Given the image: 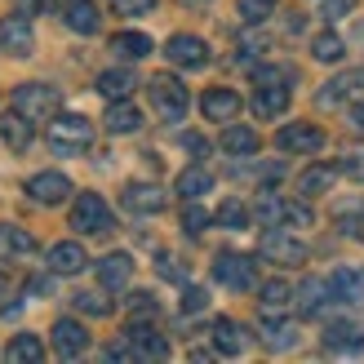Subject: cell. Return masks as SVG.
<instances>
[{"label": "cell", "instance_id": "5", "mask_svg": "<svg viewBox=\"0 0 364 364\" xmlns=\"http://www.w3.org/2000/svg\"><path fill=\"white\" fill-rule=\"evenodd\" d=\"M71 227L80 235H102L112 231V209H107V200L98 191H85L76 196V205H71Z\"/></svg>", "mask_w": 364, "mask_h": 364}, {"label": "cell", "instance_id": "11", "mask_svg": "<svg viewBox=\"0 0 364 364\" xmlns=\"http://www.w3.org/2000/svg\"><path fill=\"white\" fill-rule=\"evenodd\" d=\"M49 342H53V351H58L63 360H76V355L89 351V333H85L80 320H58L53 333H49Z\"/></svg>", "mask_w": 364, "mask_h": 364}, {"label": "cell", "instance_id": "38", "mask_svg": "<svg viewBox=\"0 0 364 364\" xmlns=\"http://www.w3.org/2000/svg\"><path fill=\"white\" fill-rule=\"evenodd\" d=\"M311 53L320 63H338L342 58V36H333V31H320L316 41H311Z\"/></svg>", "mask_w": 364, "mask_h": 364}, {"label": "cell", "instance_id": "35", "mask_svg": "<svg viewBox=\"0 0 364 364\" xmlns=\"http://www.w3.org/2000/svg\"><path fill=\"white\" fill-rule=\"evenodd\" d=\"M280 227H294V231L311 227V209H306V196H302V200H280Z\"/></svg>", "mask_w": 364, "mask_h": 364}, {"label": "cell", "instance_id": "10", "mask_svg": "<svg viewBox=\"0 0 364 364\" xmlns=\"http://www.w3.org/2000/svg\"><path fill=\"white\" fill-rule=\"evenodd\" d=\"M0 49L14 53V58H27V53L36 49V36H31V23L23 14L14 18H0Z\"/></svg>", "mask_w": 364, "mask_h": 364}, {"label": "cell", "instance_id": "7", "mask_svg": "<svg viewBox=\"0 0 364 364\" xmlns=\"http://www.w3.org/2000/svg\"><path fill=\"white\" fill-rule=\"evenodd\" d=\"M364 102V67H351L320 89V107H360Z\"/></svg>", "mask_w": 364, "mask_h": 364}, {"label": "cell", "instance_id": "43", "mask_svg": "<svg viewBox=\"0 0 364 364\" xmlns=\"http://www.w3.org/2000/svg\"><path fill=\"white\" fill-rule=\"evenodd\" d=\"M112 9L124 18H142V14H156V0H112Z\"/></svg>", "mask_w": 364, "mask_h": 364}, {"label": "cell", "instance_id": "17", "mask_svg": "<svg viewBox=\"0 0 364 364\" xmlns=\"http://www.w3.org/2000/svg\"><path fill=\"white\" fill-rule=\"evenodd\" d=\"M200 112H205L209 120H235L240 116V94H235V89H209L205 98H200Z\"/></svg>", "mask_w": 364, "mask_h": 364}, {"label": "cell", "instance_id": "12", "mask_svg": "<svg viewBox=\"0 0 364 364\" xmlns=\"http://www.w3.org/2000/svg\"><path fill=\"white\" fill-rule=\"evenodd\" d=\"M120 200H124L129 213H160L169 196H165V187H156V182H129V187L120 191Z\"/></svg>", "mask_w": 364, "mask_h": 364}, {"label": "cell", "instance_id": "27", "mask_svg": "<svg viewBox=\"0 0 364 364\" xmlns=\"http://www.w3.org/2000/svg\"><path fill=\"white\" fill-rule=\"evenodd\" d=\"M134 85H138V76H134V71L112 67V71H102V76H98V94L116 102V98H129V94H134Z\"/></svg>", "mask_w": 364, "mask_h": 364}, {"label": "cell", "instance_id": "1", "mask_svg": "<svg viewBox=\"0 0 364 364\" xmlns=\"http://www.w3.org/2000/svg\"><path fill=\"white\" fill-rule=\"evenodd\" d=\"M89 142H94V124H89L85 116H53L49 120V147L58 156H85Z\"/></svg>", "mask_w": 364, "mask_h": 364}, {"label": "cell", "instance_id": "33", "mask_svg": "<svg viewBox=\"0 0 364 364\" xmlns=\"http://www.w3.org/2000/svg\"><path fill=\"white\" fill-rule=\"evenodd\" d=\"M329 294H338V302H360L364 298V280L355 276V271L342 267V271H333V276H329Z\"/></svg>", "mask_w": 364, "mask_h": 364}, {"label": "cell", "instance_id": "47", "mask_svg": "<svg viewBox=\"0 0 364 364\" xmlns=\"http://www.w3.org/2000/svg\"><path fill=\"white\" fill-rule=\"evenodd\" d=\"M58 0H18V14L23 18H41V14H53Z\"/></svg>", "mask_w": 364, "mask_h": 364}, {"label": "cell", "instance_id": "50", "mask_svg": "<svg viewBox=\"0 0 364 364\" xmlns=\"http://www.w3.org/2000/svg\"><path fill=\"white\" fill-rule=\"evenodd\" d=\"M182 142H187V151H191L196 160H200V156H205V151H209V142H205V138H200V134H187V138H182Z\"/></svg>", "mask_w": 364, "mask_h": 364}, {"label": "cell", "instance_id": "25", "mask_svg": "<svg viewBox=\"0 0 364 364\" xmlns=\"http://www.w3.org/2000/svg\"><path fill=\"white\" fill-rule=\"evenodd\" d=\"M262 347H267V351H289V347H298V324H294V320H262Z\"/></svg>", "mask_w": 364, "mask_h": 364}, {"label": "cell", "instance_id": "41", "mask_svg": "<svg viewBox=\"0 0 364 364\" xmlns=\"http://www.w3.org/2000/svg\"><path fill=\"white\" fill-rule=\"evenodd\" d=\"M205 227H209V213L200 209L196 200H187V209H182V231H187V235H200Z\"/></svg>", "mask_w": 364, "mask_h": 364}, {"label": "cell", "instance_id": "20", "mask_svg": "<svg viewBox=\"0 0 364 364\" xmlns=\"http://www.w3.org/2000/svg\"><path fill=\"white\" fill-rule=\"evenodd\" d=\"M63 18H67V27H71V31H80V36H94L98 23H102L94 0H67V5H63Z\"/></svg>", "mask_w": 364, "mask_h": 364}, {"label": "cell", "instance_id": "8", "mask_svg": "<svg viewBox=\"0 0 364 364\" xmlns=\"http://www.w3.org/2000/svg\"><path fill=\"white\" fill-rule=\"evenodd\" d=\"M27 196L36 200V205H45V209H53V205H63V200H71V178L67 173H58V169H45V173H36V178H27Z\"/></svg>", "mask_w": 364, "mask_h": 364}, {"label": "cell", "instance_id": "32", "mask_svg": "<svg viewBox=\"0 0 364 364\" xmlns=\"http://www.w3.org/2000/svg\"><path fill=\"white\" fill-rule=\"evenodd\" d=\"M209 187H213V173H209V169H200V165L178 173V196H182V200H200Z\"/></svg>", "mask_w": 364, "mask_h": 364}, {"label": "cell", "instance_id": "37", "mask_svg": "<svg viewBox=\"0 0 364 364\" xmlns=\"http://www.w3.org/2000/svg\"><path fill=\"white\" fill-rule=\"evenodd\" d=\"M218 223H223L227 231H245V227H249V209L240 205V200H223V209H218Z\"/></svg>", "mask_w": 364, "mask_h": 364}, {"label": "cell", "instance_id": "3", "mask_svg": "<svg viewBox=\"0 0 364 364\" xmlns=\"http://www.w3.org/2000/svg\"><path fill=\"white\" fill-rule=\"evenodd\" d=\"M213 280L235 289V294H249V289H258V262H253L249 253H218L213 258Z\"/></svg>", "mask_w": 364, "mask_h": 364}, {"label": "cell", "instance_id": "42", "mask_svg": "<svg viewBox=\"0 0 364 364\" xmlns=\"http://www.w3.org/2000/svg\"><path fill=\"white\" fill-rule=\"evenodd\" d=\"M200 311H209V294L205 289H182V316H200Z\"/></svg>", "mask_w": 364, "mask_h": 364}, {"label": "cell", "instance_id": "46", "mask_svg": "<svg viewBox=\"0 0 364 364\" xmlns=\"http://www.w3.org/2000/svg\"><path fill=\"white\" fill-rule=\"evenodd\" d=\"M129 311H134V316H156V294H147V289H138V294L129 298Z\"/></svg>", "mask_w": 364, "mask_h": 364}, {"label": "cell", "instance_id": "16", "mask_svg": "<svg viewBox=\"0 0 364 364\" xmlns=\"http://www.w3.org/2000/svg\"><path fill=\"white\" fill-rule=\"evenodd\" d=\"M102 129L107 134H138L142 129V112L129 98H116L112 107H107V116H102Z\"/></svg>", "mask_w": 364, "mask_h": 364}, {"label": "cell", "instance_id": "45", "mask_svg": "<svg viewBox=\"0 0 364 364\" xmlns=\"http://www.w3.org/2000/svg\"><path fill=\"white\" fill-rule=\"evenodd\" d=\"M258 218H262L267 227H280V200L276 196H262L258 200Z\"/></svg>", "mask_w": 364, "mask_h": 364}, {"label": "cell", "instance_id": "21", "mask_svg": "<svg viewBox=\"0 0 364 364\" xmlns=\"http://www.w3.org/2000/svg\"><path fill=\"white\" fill-rule=\"evenodd\" d=\"M324 347H329V351H347V355H355V351L364 347V333L355 329L351 320H333L329 329H324Z\"/></svg>", "mask_w": 364, "mask_h": 364}, {"label": "cell", "instance_id": "52", "mask_svg": "<svg viewBox=\"0 0 364 364\" xmlns=\"http://www.w3.org/2000/svg\"><path fill=\"white\" fill-rule=\"evenodd\" d=\"M5 294H9V280H5V276H0V298H5Z\"/></svg>", "mask_w": 364, "mask_h": 364}, {"label": "cell", "instance_id": "26", "mask_svg": "<svg viewBox=\"0 0 364 364\" xmlns=\"http://www.w3.org/2000/svg\"><path fill=\"white\" fill-rule=\"evenodd\" d=\"M338 182V165H311L298 173V196H324Z\"/></svg>", "mask_w": 364, "mask_h": 364}, {"label": "cell", "instance_id": "2", "mask_svg": "<svg viewBox=\"0 0 364 364\" xmlns=\"http://www.w3.org/2000/svg\"><path fill=\"white\" fill-rule=\"evenodd\" d=\"M147 94H151V107H156V116L165 120V124L182 120V116H187V107H191V98H187V85H182L178 76H165V71L147 80Z\"/></svg>", "mask_w": 364, "mask_h": 364}, {"label": "cell", "instance_id": "29", "mask_svg": "<svg viewBox=\"0 0 364 364\" xmlns=\"http://www.w3.org/2000/svg\"><path fill=\"white\" fill-rule=\"evenodd\" d=\"M213 347H218V355H240L245 351L240 324L235 320H213Z\"/></svg>", "mask_w": 364, "mask_h": 364}, {"label": "cell", "instance_id": "6", "mask_svg": "<svg viewBox=\"0 0 364 364\" xmlns=\"http://www.w3.org/2000/svg\"><path fill=\"white\" fill-rule=\"evenodd\" d=\"M258 253H262V258H271V262H280V267H302V262H306V245L298 240V235H289L284 227L262 231Z\"/></svg>", "mask_w": 364, "mask_h": 364}, {"label": "cell", "instance_id": "4", "mask_svg": "<svg viewBox=\"0 0 364 364\" xmlns=\"http://www.w3.org/2000/svg\"><path fill=\"white\" fill-rule=\"evenodd\" d=\"M58 102H63L58 89H53V85H41V80L14 89V112H23L27 120H53V116H58Z\"/></svg>", "mask_w": 364, "mask_h": 364}, {"label": "cell", "instance_id": "15", "mask_svg": "<svg viewBox=\"0 0 364 364\" xmlns=\"http://www.w3.org/2000/svg\"><path fill=\"white\" fill-rule=\"evenodd\" d=\"M284 107H289V85H280V80H258L253 112H258L262 120H271V116H284Z\"/></svg>", "mask_w": 364, "mask_h": 364}, {"label": "cell", "instance_id": "34", "mask_svg": "<svg viewBox=\"0 0 364 364\" xmlns=\"http://www.w3.org/2000/svg\"><path fill=\"white\" fill-rule=\"evenodd\" d=\"M112 49L120 53V58H129V63H134V58H147L156 45H151V36H142V31H120L116 41H112Z\"/></svg>", "mask_w": 364, "mask_h": 364}, {"label": "cell", "instance_id": "19", "mask_svg": "<svg viewBox=\"0 0 364 364\" xmlns=\"http://www.w3.org/2000/svg\"><path fill=\"white\" fill-rule=\"evenodd\" d=\"M98 280H102V289H124L134 280V258L129 253H107L98 262Z\"/></svg>", "mask_w": 364, "mask_h": 364}, {"label": "cell", "instance_id": "14", "mask_svg": "<svg viewBox=\"0 0 364 364\" xmlns=\"http://www.w3.org/2000/svg\"><path fill=\"white\" fill-rule=\"evenodd\" d=\"M124 338H129V347H134L138 360H165V355H169V342L160 338L151 324H142V320L129 324V329H124Z\"/></svg>", "mask_w": 364, "mask_h": 364}, {"label": "cell", "instance_id": "22", "mask_svg": "<svg viewBox=\"0 0 364 364\" xmlns=\"http://www.w3.org/2000/svg\"><path fill=\"white\" fill-rule=\"evenodd\" d=\"M27 253H36V235L14 223H0V258H27Z\"/></svg>", "mask_w": 364, "mask_h": 364}, {"label": "cell", "instance_id": "31", "mask_svg": "<svg viewBox=\"0 0 364 364\" xmlns=\"http://www.w3.org/2000/svg\"><path fill=\"white\" fill-rule=\"evenodd\" d=\"M258 302H262V311L267 316H280L289 302H294V289H289L284 280H267L262 289H258Z\"/></svg>", "mask_w": 364, "mask_h": 364}, {"label": "cell", "instance_id": "40", "mask_svg": "<svg viewBox=\"0 0 364 364\" xmlns=\"http://www.w3.org/2000/svg\"><path fill=\"white\" fill-rule=\"evenodd\" d=\"M338 173H347V178L364 182V147H347V151H342V160H338Z\"/></svg>", "mask_w": 364, "mask_h": 364}, {"label": "cell", "instance_id": "23", "mask_svg": "<svg viewBox=\"0 0 364 364\" xmlns=\"http://www.w3.org/2000/svg\"><path fill=\"white\" fill-rule=\"evenodd\" d=\"M5 360L9 364H41L45 360V342L36 333H14L9 347H5Z\"/></svg>", "mask_w": 364, "mask_h": 364}, {"label": "cell", "instance_id": "28", "mask_svg": "<svg viewBox=\"0 0 364 364\" xmlns=\"http://www.w3.org/2000/svg\"><path fill=\"white\" fill-rule=\"evenodd\" d=\"M223 151L227 156H253L258 151V134H253L249 124H227L223 129Z\"/></svg>", "mask_w": 364, "mask_h": 364}, {"label": "cell", "instance_id": "44", "mask_svg": "<svg viewBox=\"0 0 364 364\" xmlns=\"http://www.w3.org/2000/svg\"><path fill=\"white\" fill-rule=\"evenodd\" d=\"M160 276H165V280H187V267H182L178 258H173V253H160Z\"/></svg>", "mask_w": 364, "mask_h": 364}, {"label": "cell", "instance_id": "48", "mask_svg": "<svg viewBox=\"0 0 364 364\" xmlns=\"http://www.w3.org/2000/svg\"><path fill=\"white\" fill-rule=\"evenodd\" d=\"M271 5H276V0H245V18H249V23H262V18L271 14Z\"/></svg>", "mask_w": 364, "mask_h": 364}, {"label": "cell", "instance_id": "18", "mask_svg": "<svg viewBox=\"0 0 364 364\" xmlns=\"http://www.w3.org/2000/svg\"><path fill=\"white\" fill-rule=\"evenodd\" d=\"M85 262H89V253L76 240H63V245L49 249V271L53 276H76V271H85Z\"/></svg>", "mask_w": 364, "mask_h": 364}, {"label": "cell", "instance_id": "51", "mask_svg": "<svg viewBox=\"0 0 364 364\" xmlns=\"http://www.w3.org/2000/svg\"><path fill=\"white\" fill-rule=\"evenodd\" d=\"M355 129H364V102L355 107Z\"/></svg>", "mask_w": 364, "mask_h": 364}, {"label": "cell", "instance_id": "36", "mask_svg": "<svg viewBox=\"0 0 364 364\" xmlns=\"http://www.w3.org/2000/svg\"><path fill=\"white\" fill-rule=\"evenodd\" d=\"M338 227L351 235V240H364V205L355 200V205H342L338 209Z\"/></svg>", "mask_w": 364, "mask_h": 364}, {"label": "cell", "instance_id": "24", "mask_svg": "<svg viewBox=\"0 0 364 364\" xmlns=\"http://www.w3.org/2000/svg\"><path fill=\"white\" fill-rule=\"evenodd\" d=\"M31 124L36 120H27L23 112H9L5 120H0V138H5L9 151H27L31 147Z\"/></svg>", "mask_w": 364, "mask_h": 364}, {"label": "cell", "instance_id": "49", "mask_svg": "<svg viewBox=\"0 0 364 364\" xmlns=\"http://www.w3.org/2000/svg\"><path fill=\"white\" fill-rule=\"evenodd\" d=\"M351 9H355V0H324V18H342Z\"/></svg>", "mask_w": 364, "mask_h": 364}, {"label": "cell", "instance_id": "30", "mask_svg": "<svg viewBox=\"0 0 364 364\" xmlns=\"http://www.w3.org/2000/svg\"><path fill=\"white\" fill-rule=\"evenodd\" d=\"M294 298H298L302 316H316V311H324V302H329V280H306Z\"/></svg>", "mask_w": 364, "mask_h": 364}, {"label": "cell", "instance_id": "13", "mask_svg": "<svg viewBox=\"0 0 364 364\" xmlns=\"http://www.w3.org/2000/svg\"><path fill=\"white\" fill-rule=\"evenodd\" d=\"M276 147L280 151H320L324 147V129H316V124H284V129L276 134Z\"/></svg>", "mask_w": 364, "mask_h": 364}, {"label": "cell", "instance_id": "9", "mask_svg": "<svg viewBox=\"0 0 364 364\" xmlns=\"http://www.w3.org/2000/svg\"><path fill=\"white\" fill-rule=\"evenodd\" d=\"M165 58H169L173 67H191V71H200V67L209 63V45L200 41V36L178 31V36H169V45H165Z\"/></svg>", "mask_w": 364, "mask_h": 364}, {"label": "cell", "instance_id": "39", "mask_svg": "<svg viewBox=\"0 0 364 364\" xmlns=\"http://www.w3.org/2000/svg\"><path fill=\"white\" fill-rule=\"evenodd\" d=\"M71 302H76V311H85V316H112V298H102V294H76Z\"/></svg>", "mask_w": 364, "mask_h": 364}]
</instances>
